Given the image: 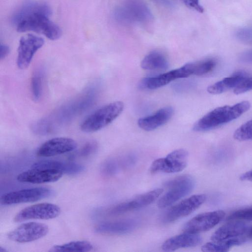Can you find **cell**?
<instances>
[{
	"label": "cell",
	"instance_id": "52a82bcc",
	"mask_svg": "<svg viewBox=\"0 0 252 252\" xmlns=\"http://www.w3.org/2000/svg\"><path fill=\"white\" fill-rule=\"evenodd\" d=\"M53 193L52 190L44 187L23 189L3 194L0 197V203L3 205H12L32 202L48 197Z\"/></svg>",
	"mask_w": 252,
	"mask_h": 252
},
{
	"label": "cell",
	"instance_id": "ffe728a7",
	"mask_svg": "<svg viewBox=\"0 0 252 252\" xmlns=\"http://www.w3.org/2000/svg\"><path fill=\"white\" fill-rule=\"evenodd\" d=\"M174 110L171 107H165L152 115L140 118L137 124L139 127L144 130H153L166 123L171 119Z\"/></svg>",
	"mask_w": 252,
	"mask_h": 252
},
{
	"label": "cell",
	"instance_id": "f546056e",
	"mask_svg": "<svg viewBox=\"0 0 252 252\" xmlns=\"http://www.w3.org/2000/svg\"><path fill=\"white\" fill-rule=\"evenodd\" d=\"M227 219L228 220H252V208L236 211L230 215Z\"/></svg>",
	"mask_w": 252,
	"mask_h": 252
},
{
	"label": "cell",
	"instance_id": "7402d4cb",
	"mask_svg": "<svg viewBox=\"0 0 252 252\" xmlns=\"http://www.w3.org/2000/svg\"><path fill=\"white\" fill-rule=\"evenodd\" d=\"M247 74L243 71L234 73L232 76L224 78L207 88V91L213 94H220L232 88H235L247 78Z\"/></svg>",
	"mask_w": 252,
	"mask_h": 252
},
{
	"label": "cell",
	"instance_id": "d4e9b609",
	"mask_svg": "<svg viewBox=\"0 0 252 252\" xmlns=\"http://www.w3.org/2000/svg\"><path fill=\"white\" fill-rule=\"evenodd\" d=\"M244 242L242 238H232L219 242H208L203 245V252H228L232 247L241 245Z\"/></svg>",
	"mask_w": 252,
	"mask_h": 252
},
{
	"label": "cell",
	"instance_id": "2e32d148",
	"mask_svg": "<svg viewBox=\"0 0 252 252\" xmlns=\"http://www.w3.org/2000/svg\"><path fill=\"white\" fill-rule=\"evenodd\" d=\"M63 173L56 170L32 168L20 173L17 177L18 181L32 184L54 182L60 179Z\"/></svg>",
	"mask_w": 252,
	"mask_h": 252
},
{
	"label": "cell",
	"instance_id": "44dd1931",
	"mask_svg": "<svg viewBox=\"0 0 252 252\" xmlns=\"http://www.w3.org/2000/svg\"><path fill=\"white\" fill-rule=\"evenodd\" d=\"M32 168L52 169L60 171L63 174H76L82 172L85 169L82 165L73 162L56 160H43L34 163Z\"/></svg>",
	"mask_w": 252,
	"mask_h": 252
},
{
	"label": "cell",
	"instance_id": "e575fe53",
	"mask_svg": "<svg viewBox=\"0 0 252 252\" xmlns=\"http://www.w3.org/2000/svg\"><path fill=\"white\" fill-rule=\"evenodd\" d=\"M9 47L5 44H1L0 45V59L2 60L4 59L9 53Z\"/></svg>",
	"mask_w": 252,
	"mask_h": 252
},
{
	"label": "cell",
	"instance_id": "8d00e7d4",
	"mask_svg": "<svg viewBox=\"0 0 252 252\" xmlns=\"http://www.w3.org/2000/svg\"><path fill=\"white\" fill-rule=\"evenodd\" d=\"M156 0L157 1H158L160 3H163V4H165V5H167L170 4V2L168 0Z\"/></svg>",
	"mask_w": 252,
	"mask_h": 252
},
{
	"label": "cell",
	"instance_id": "83f0119b",
	"mask_svg": "<svg viewBox=\"0 0 252 252\" xmlns=\"http://www.w3.org/2000/svg\"><path fill=\"white\" fill-rule=\"evenodd\" d=\"M234 138L238 141L252 140V120L242 125L234 132Z\"/></svg>",
	"mask_w": 252,
	"mask_h": 252
},
{
	"label": "cell",
	"instance_id": "603a6c76",
	"mask_svg": "<svg viewBox=\"0 0 252 252\" xmlns=\"http://www.w3.org/2000/svg\"><path fill=\"white\" fill-rule=\"evenodd\" d=\"M165 56L158 51H153L147 54L141 63V67L145 70H163L168 66Z\"/></svg>",
	"mask_w": 252,
	"mask_h": 252
},
{
	"label": "cell",
	"instance_id": "3957f363",
	"mask_svg": "<svg viewBox=\"0 0 252 252\" xmlns=\"http://www.w3.org/2000/svg\"><path fill=\"white\" fill-rule=\"evenodd\" d=\"M124 104L115 101L98 108L89 115L81 124L80 129L85 132H94L111 124L122 113Z\"/></svg>",
	"mask_w": 252,
	"mask_h": 252
},
{
	"label": "cell",
	"instance_id": "4dcf8cb0",
	"mask_svg": "<svg viewBox=\"0 0 252 252\" xmlns=\"http://www.w3.org/2000/svg\"><path fill=\"white\" fill-rule=\"evenodd\" d=\"M236 36L244 42L252 43V27L240 30L237 32Z\"/></svg>",
	"mask_w": 252,
	"mask_h": 252
},
{
	"label": "cell",
	"instance_id": "4fadbf2b",
	"mask_svg": "<svg viewBox=\"0 0 252 252\" xmlns=\"http://www.w3.org/2000/svg\"><path fill=\"white\" fill-rule=\"evenodd\" d=\"M191 75L192 71L189 63L179 68L158 76L143 78L140 82L139 86L145 89H156L167 85L174 80L188 77Z\"/></svg>",
	"mask_w": 252,
	"mask_h": 252
},
{
	"label": "cell",
	"instance_id": "6da1fadb",
	"mask_svg": "<svg viewBox=\"0 0 252 252\" xmlns=\"http://www.w3.org/2000/svg\"><path fill=\"white\" fill-rule=\"evenodd\" d=\"M50 8L45 4L31 3L23 7L14 16L18 32L32 31L44 34L52 40L60 38L62 30L51 21Z\"/></svg>",
	"mask_w": 252,
	"mask_h": 252
},
{
	"label": "cell",
	"instance_id": "d6a6232c",
	"mask_svg": "<svg viewBox=\"0 0 252 252\" xmlns=\"http://www.w3.org/2000/svg\"><path fill=\"white\" fill-rule=\"evenodd\" d=\"M184 3L189 8H192L200 13L204 11L203 7L200 5L199 0H182Z\"/></svg>",
	"mask_w": 252,
	"mask_h": 252
},
{
	"label": "cell",
	"instance_id": "30bf717a",
	"mask_svg": "<svg viewBox=\"0 0 252 252\" xmlns=\"http://www.w3.org/2000/svg\"><path fill=\"white\" fill-rule=\"evenodd\" d=\"M224 216V212L220 210L198 214L188 221L182 230L194 234L208 231L218 224Z\"/></svg>",
	"mask_w": 252,
	"mask_h": 252
},
{
	"label": "cell",
	"instance_id": "1f68e13d",
	"mask_svg": "<svg viewBox=\"0 0 252 252\" xmlns=\"http://www.w3.org/2000/svg\"><path fill=\"white\" fill-rule=\"evenodd\" d=\"M251 90H252V77H247L234 89V93L239 94Z\"/></svg>",
	"mask_w": 252,
	"mask_h": 252
},
{
	"label": "cell",
	"instance_id": "d6986e66",
	"mask_svg": "<svg viewBox=\"0 0 252 252\" xmlns=\"http://www.w3.org/2000/svg\"><path fill=\"white\" fill-rule=\"evenodd\" d=\"M248 231V226L239 220L230 221L220 226L212 234L211 240L219 242L232 238L240 236Z\"/></svg>",
	"mask_w": 252,
	"mask_h": 252
},
{
	"label": "cell",
	"instance_id": "d590c367",
	"mask_svg": "<svg viewBox=\"0 0 252 252\" xmlns=\"http://www.w3.org/2000/svg\"><path fill=\"white\" fill-rule=\"evenodd\" d=\"M241 181H249L252 182V169L243 174L240 177Z\"/></svg>",
	"mask_w": 252,
	"mask_h": 252
},
{
	"label": "cell",
	"instance_id": "5bb4252c",
	"mask_svg": "<svg viewBox=\"0 0 252 252\" xmlns=\"http://www.w3.org/2000/svg\"><path fill=\"white\" fill-rule=\"evenodd\" d=\"M206 199L203 194L193 195L172 207L165 214L163 221L171 222L191 214Z\"/></svg>",
	"mask_w": 252,
	"mask_h": 252
},
{
	"label": "cell",
	"instance_id": "9c48e42d",
	"mask_svg": "<svg viewBox=\"0 0 252 252\" xmlns=\"http://www.w3.org/2000/svg\"><path fill=\"white\" fill-rule=\"evenodd\" d=\"M61 213L60 208L50 203H41L25 208L14 217L16 222L26 220L39 219L50 220L56 218Z\"/></svg>",
	"mask_w": 252,
	"mask_h": 252
},
{
	"label": "cell",
	"instance_id": "f1b7e54d",
	"mask_svg": "<svg viewBox=\"0 0 252 252\" xmlns=\"http://www.w3.org/2000/svg\"><path fill=\"white\" fill-rule=\"evenodd\" d=\"M122 168L121 159H109L102 166V172L106 176H112Z\"/></svg>",
	"mask_w": 252,
	"mask_h": 252
},
{
	"label": "cell",
	"instance_id": "7c38bea8",
	"mask_svg": "<svg viewBox=\"0 0 252 252\" xmlns=\"http://www.w3.org/2000/svg\"><path fill=\"white\" fill-rule=\"evenodd\" d=\"M163 191L162 189H157L141 194L111 208L106 213L109 216H117L146 207L157 200Z\"/></svg>",
	"mask_w": 252,
	"mask_h": 252
},
{
	"label": "cell",
	"instance_id": "ba28073f",
	"mask_svg": "<svg viewBox=\"0 0 252 252\" xmlns=\"http://www.w3.org/2000/svg\"><path fill=\"white\" fill-rule=\"evenodd\" d=\"M49 231L46 224L37 222L22 224L7 234L8 238L17 243L32 242L45 236Z\"/></svg>",
	"mask_w": 252,
	"mask_h": 252
},
{
	"label": "cell",
	"instance_id": "8992f818",
	"mask_svg": "<svg viewBox=\"0 0 252 252\" xmlns=\"http://www.w3.org/2000/svg\"><path fill=\"white\" fill-rule=\"evenodd\" d=\"M188 159L187 151L184 149L174 150L166 157L154 160L150 166V172L152 174L180 172L187 166Z\"/></svg>",
	"mask_w": 252,
	"mask_h": 252
},
{
	"label": "cell",
	"instance_id": "277c9868",
	"mask_svg": "<svg viewBox=\"0 0 252 252\" xmlns=\"http://www.w3.org/2000/svg\"><path fill=\"white\" fill-rule=\"evenodd\" d=\"M115 16L124 24H145L153 18L149 8L141 0H124L117 8Z\"/></svg>",
	"mask_w": 252,
	"mask_h": 252
},
{
	"label": "cell",
	"instance_id": "74e56055",
	"mask_svg": "<svg viewBox=\"0 0 252 252\" xmlns=\"http://www.w3.org/2000/svg\"><path fill=\"white\" fill-rule=\"evenodd\" d=\"M248 233V235L249 237L252 239V227L249 229Z\"/></svg>",
	"mask_w": 252,
	"mask_h": 252
},
{
	"label": "cell",
	"instance_id": "9a60e30c",
	"mask_svg": "<svg viewBox=\"0 0 252 252\" xmlns=\"http://www.w3.org/2000/svg\"><path fill=\"white\" fill-rule=\"evenodd\" d=\"M77 147L73 139L64 137H55L43 143L37 149L36 155L50 157L71 152Z\"/></svg>",
	"mask_w": 252,
	"mask_h": 252
},
{
	"label": "cell",
	"instance_id": "f35d334b",
	"mask_svg": "<svg viewBox=\"0 0 252 252\" xmlns=\"http://www.w3.org/2000/svg\"><path fill=\"white\" fill-rule=\"evenodd\" d=\"M7 252V250L5 249H3L1 247H0V252Z\"/></svg>",
	"mask_w": 252,
	"mask_h": 252
},
{
	"label": "cell",
	"instance_id": "e0dca14e",
	"mask_svg": "<svg viewBox=\"0 0 252 252\" xmlns=\"http://www.w3.org/2000/svg\"><path fill=\"white\" fill-rule=\"evenodd\" d=\"M138 225V221L132 219L105 221L97 225L95 231L103 234H122L132 231Z\"/></svg>",
	"mask_w": 252,
	"mask_h": 252
},
{
	"label": "cell",
	"instance_id": "ac0fdd59",
	"mask_svg": "<svg viewBox=\"0 0 252 252\" xmlns=\"http://www.w3.org/2000/svg\"><path fill=\"white\" fill-rule=\"evenodd\" d=\"M202 238L197 234L184 232L166 240L161 249L165 252H172L181 248L193 247L201 243Z\"/></svg>",
	"mask_w": 252,
	"mask_h": 252
},
{
	"label": "cell",
	"instance_id": "7a4b0ae2",
	"mask_svg": "<svg viewBox=\"0 0 252 252\" xmlns=\"http://www.w3.org/2000/svg\"><path fill=\"white\" fill-rule=\"evenodd\" d=\"M250 106L249 101H243L233 106L226 105L217 108L197 121L193 126V130L205 131L226 124L245 113Z\"/></svg>",
	"mask_w": 252,
	"mask_h": 252
},
{
	"label": "cell",
	"instance_id": "484cf974",
	"mask_svg": "<svg viewBox=\"0 0 252 252\" xmlns=\"http://www.w3.org/2000/svg\"><path fill=\"white\" fill-rule=\"evenodd\" d=\"M190 63L192 75L197 76L209 73L216 65V62L212 59H207Z\"/></svg>",
	"mask_w": 252,
	"mask_h": 252
},
{
	"label": "cell",
	"instance_id": "836d02e7",
	"mask_svg": "<svg viewBox=\"0 0 252 252\" xmlns=\"http://www.w3.org/2000/svg\"><path fill=\"white\" fill-rule=\"evenodd\" d=\"M96 148L97 145L95 143H89L81 151V155L83 156L89 155L94 152L96 149Z\"/></svg>",
	"mask_w": 252,
	"mask_h": 252
},
{
	"label": "cell",
	"instance_id": "cb8c5ba5",
	"mask_svg": "<svg viewBox=\"0 0 252 252\" xmlns=\"http://www.w3.org/2000/svg\"><path fill=\"white\" fill-rule=\"evenodd\" d=\"M92 244L87 241H72L63 245H55L49 250L50 252H85L93 250Z\"/></svg>",
	"mask_w": 252,
	"mask_h": 252
},
{
	"label": "cell",
	"instance_id": "5b68a950",
	"mask_svg": "<svg viewBox=\"0 0 252 252\" xmlns=\"http://www.w3.org/2000/svg\"><path fill=\"white\" fill-rule=\"evenodd\" d=\"M195 185L193 178L189 175L180 176L165 183L168 191L159 199L158 206L164 208L190 192Z\"/></svg>",
	"mask_w": 252,
	"mask_h": 252
},
{
	"label": "cell",
	"instance_id": "8fae6325",
	"mask_svg": "<svg viewBox=\"0 0 252 252\" xmlns=\"http://www.w3.org/2000/svg\"><path fill=\"white\" fill-rule=\"evenodd\" d=\"M44 40L32 34L22 36L18 48L17 64L19 68L24 69L30 64L36 52L44 45Z\"/></svg>",
	"mask_w": 252,
	"mask_h": 252
},
{
	"label": "cell",
	"instance_id": "4316f807",
	"mask_svg": "<svg viewBox=\"0 0 252 252\" xmlns=\"http://www.w3.org/2000/svg\"><path fill=\"white\" fill-rule=\"evenodd\" d=\"M42 72L41 69H36L33 72L31 80V89L33 99L38 100L42 94Z\"/></svg>",
	"mask_w": 252,
	"mask_h": 252
}]
</instances>
